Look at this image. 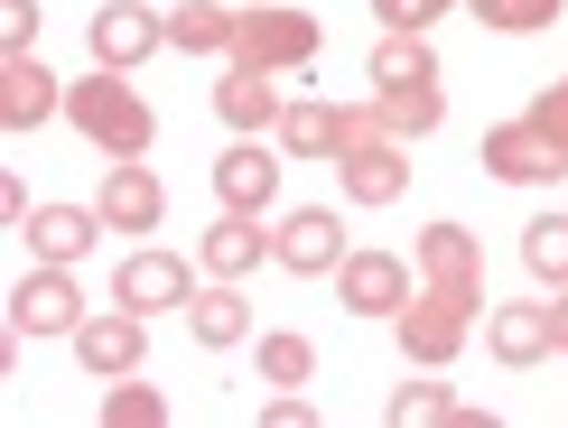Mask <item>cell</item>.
I'll list each match as a JSON object with an SVG mask.
<instances>
[{
    "instance_id": "13",
    "label": "cell",
    "mask_w": 568,
    "mask_h": 428,
    "mask_svg": "<svg viewBox=\"0 0 568 428\" xmlns=\"http://www.w3.org/2000/svg\"><path fill=\"white\" fill-rule=\"evenodd\" d=\"M103 224L112 233H159V214H169V186H159L150 159H103Z\"/></svg>"
},
{
    "instance_id": "15",
    "label": "cell",
    "mask_w": 568,
    "mask_h": 428,
    "mask_svg": "<svg viewBox=\"0 0 568 428\" xmlns=\"http://www.w3.org/2000/svg\"><path fill=\"white\" fill-rule=\"evenodd\" d=\"M215 112L233 131H280V112H290V93H280V75L271 65H243V57H224V84H215Z\"/></svg>"
},
{
    "instance_id": "32",
    "label": "cell",
    "mask_w": 568,
    "mask_h": 428,
    "mask_svg": "<svg viewBox=\"0 0 568 428\" xmlns=\"http://www.w3.org/2000/svg\"><path fill=\"white\" fill-rule=\"evenodd\" d=\"M531 122H540V131H550L559 150H568V75H559V84H540V103H531Z\"/></svg>"
},
{
    "instance_id": "21",
    "label": "cell",
    "mask_w": 568,
    "mask_h": 428,
    "mask_svg": "<svg viewBox=\"0 0 568 428\" xmlns=\"http://www.w3.org/2000/svg\"><path fill=\"white\" fill-rule=\"evenodd\" d=\"M186 336H196L205 354H233V345L252 336V307H243V289H233V279L196 289V298H186Z\"/></svg>"
},
{
    "instance_id": "30",
    "label": "cell",
    "mask_w": 568,
    "mask_h": 428,
    "mask_svg": "<svg viewBox=\"0 0 568 428\" xmlns=\"http://www.w3.org/2000/svg\"><path fill=\"white\" fill-rule=\"evenodd\" d=\"M38 29H47V10H38V0H0V57H29V47H38Z\"/></svg>"
},
{
    "instance_id": "34",
    "label": "cell",
    "mask_w": 568,
    "mask_h": 428,
    "mask_svg": "<svg viewBox=\"0 0 568 428\" xmlns=\"http://www.w3.org/2000/svg\"><path fill=\"white\" fill-rule=\"evenodd\" d=\"M262 419H271V428H317V410H307V400H298V391H280V400H271V410H262Z\"/></svg>"
},
{
    "instance_id": "18",
    "label": "cell",
    "mask_w": 568,
    "mask_h": 428,
    "mask_svg": "<svg viewBox=\"0 0 568 428\" xmlns=\"http://www.w3.org/2000/svg\"><path fill=\"white\" fill-rule=\"evenodd\" d=\"M262 261H280V243L262 233V214H224V224L196 243V271L205 279H252Z\"/></svg>"
},
{
    "instance_id": "33",
    "label": "cell",
    "mask_w": 568,
    "mask_h": 428,
    "mask_svg": "<svg viewBox=\"0 0 568 428\" xmlns=\"http://www.w3.org/2000/svg\"><path fill=\"white\" fill-rule=\"evenodd\" d=\"M29 214H38V205H29V186H19V177H0V224H10V233H29Z\"/></svg>"
},
{
    "instance_id": "25",
    "label": "cell",
    "mask_w": 568,
    "mask_h": 428,
    "mask_svg": "<svg viewBox=\"0 0 568 428\" xmlns=\"http://www.w3.org/2000/svg\"><path fill=\"white\" fill-rule=\"evenodd\" d=\"M178 410H169V391H159V383H131V373H122V383H103V428H169Z\"/></svg>"
},
{
    "instance_id": "14",
    "label": "cell",
    "mask_w": 568,
    "mask_h": 428,
    "mask_svg": "<svg viewBox=\"0 0 568 428\" xmlns=\"http://www.w3.org/2000/svg\"><path fill=\"white\" fill-rule=\"evenodd\" d=\"M215 205H224V214H271V205H280V159H271L252 131L215 159Z\"/></svg>"
},
{
    "instance_id": "6",
    "label": "cell",
    "mask_w": 568,
    "mask_h": 428,
    "mask_svg": "<svg viewBox=\"0 0 568 428\" xmlns=\"http://www.w3.org/2000/svg\"><path fill=\"white\" fill-rule=\"evenodd\" d=\"M65 345H75V364L93 373V383H122V373H140V354H150V317L112 298V307H93Z\"/></svg>"
},
{
    "instance_id": "28",
    "label": "cell",
    "mask_w": 568,
    "mask_h": 428,
    "mask_svg": "<svg viewBox=\"0 0 568 428\" xmlns=\"http://www.w3.org/2000/svg\"><path fill=\"white\" fill-rule=\"evenodd\" d=\"M447 410H457V391H447V383H400V391L383 400L392 428H429V419H447Z\"/></svg>"
},
{
    "instance_id": "29",
    "label": "cell",
    "mask_w": 568,
    "mask_h": 428,
    "mask_svg": "<svg viewBox=\"0 0 568 428\" xmlns=\"http://www.w3.org/2000/svg\"><path fill=\"white\" fill-rule=\"evenodd\" d=\"M466 10H476L485 29H504V38H531V29L559 19V0H466Z\"/></svg>"
},
{
    "instance_id": "9",
    "label": "cell",
    "mask_w": 568,
    "mask_h": 428,
    "mask_svg": "<svg viewBox=\"0 0 568 428\" xmlns=\"http://www.w3.org/2000/svg\"><path fill=\"white\" fill-rule=\"evenodd\" d=\"M336 186H345V205H400L410 196V140H392V131L345 140L336 150Z\"/></svg>"
},
{
    "instance_id": "7",
    "label": "cell",
    "mask_w": 568,
    "mask_h": 428,
    "mask_svg": "<svg viewBox=\"0 0 568 428\" xmlns=\"http://www.w3.org/2000/svg\"><path fill=\"white\" fill-rule=\"evenodd\" d=\"M476 159H485V177H504V186H559L568 177V150L531 122V112H523V122H494Z\"/></svg>"
},
{
    "instance_id": "35",
    "label": "cell",
    "mask_w": 568,
    "mask_h": 428,
    "mask_svg": "<svg viewBox=\"0 0 568 428\" xmlns=\"http://www.w3.org/2000/svg\"><path fill=\"white\" fill-rule=\"evenodd\" d=\"M550 307H559V354H568V289H559V298H550Z\"/></svg>"
},
{
    "instance_id": "23",
    "label": "cell",
    "mask_w": 568,
    "mask_h": 428,
    "mask_svg": "<svg viewBox=\"0 0 568 428\" xmlns=\"http://www.w3.org/2000/svg\"><path fill=\"white\" fill-rule=\"evenodd\" d=\"M373 84H438V47H429V29H383L373 38Z\"/></svg>"
},
{
    "instance_id": "8",
    "label": "cell",
    "mask_w": 568,
    "mask_h": 428,
    "mask_svg": "<svg viewBox=\"0 0 568 428\" xmlns=\"http://www.w3.org/2000/svg\"><path fill=\"white\" fill-rule=\"evenodd\" d=\"M485 354L513 364V373L550 364V354H559V307L550 298H494L485 307Z\"/></svg>"
},
{
    "instance_id": "4",
    "label": "cell",
    "mask_w": 568,
    "mask_h": 428,
    "mask_svg": "<svg viewBox=\"0 0 568 428\" xmlns=\"http://www.w3.org/2000/svg\"><path fill=\"white\" fill-rule=\"evenodd\" d=\"M84 317L93 307H84V289H75L65 261H38V271L10 289V336H75Z\"/></svg>"
},
{
    "instance_id": "24",
    "label": "cell",
    "mask_w": 568,
    "mask_h": 428,
    "mask_svg": "<svg viewBox=\"0 0 568 428\" xmlns=\"http://www.w3.org/2000/svg\"><path fill=\"white\" fill-rule=\"evenodd\" d=\"M373 112H383L392 140H429L447 122V93L438 84H392V93H373Z\"/></svg>"
},
{
    "instance_id": "20",
    "label": "cell",
    "mask_w": 568,
    "mask_h": 428,
    "mask_svg": "<svg viewBox=\"0 0 568 428\" xmlns=\"http://www.w3.org/2000/svg\"><path fill=\"white\" fill-rule=\"evenodd\" d=\"M280 150H290V159H326V169H336V150H345V103L298 93V103L280 112Z\"/></svg>"
},
{
    "instance_id": "5",
    "label": "cell",
    "mask_w": 568,
    "mask_h": 428,
    "mask_svg": "<svg viewBox=\"0 0 568 428\" xmlns=\"http://www.w3.org/2000/svg\"><path fill=\"white\" fill-rule=\"evenodd\" d=\"M84 47H93V65H112V75H140V65L169 47V19L140 10V0H103V10L84 19Z\"/></svg>"
},
{
    "instance_id": "2",
    "label": "cell",
    "mask_w": 568,
    "mask_h": 428,
    "mask_svg": "<svg viewBox=\"0 0 568 428\" xmlns=\"http://www.w3.org/2000/svg\"><path fill=\"white\" fill-rule=\"evenodd\" d=\"M485 307H494V298H476V289H438V279H419L410 307L392 317V326H400V354H410L419 373H447V364L466 354V336L485 326Z\"/></svg>"
},
{
    "instance_id": "10",
    "label": "cell",
    "mask_w": 568,
    "mask_h": 428,
    "mask_svg": "<svg viewBox=\"0 0 568 428\" xmlns=\"http://www.w3.org/2000/svg\"><path fill=\"white\" fill-rule=\"evenodd\" d=\"M410 289H419V261H400V252H345V271H336V298L354 317H400Z\"/></svg>"
},
{
    "instance_id": "22",
    "label": "cell",
    "mask_w": 568,
    "mask_h": 428,
    "mask_svg": "<svg viewBox=\"0 0 568 428\" xmlns=\"http://www.w3.org/2000/svg\"><path fill=\"white\" fill-rule=\"evenodd\" d=\"M233 38H243V10H224V0H186V10H169V47L178 57H233Z\"/></svg>"
},
{
    "instance_id": "3",
    "label": "cell",
    "mask_w": 568,
    "mask_h": 428,
    "mask_svg": "<svg viewBox=\"0 0 568 428\" xmlns=\"http://www.w3.org/2000/svg\"><path fill=\"white\" fill-rule=\"evenodd\" d=\"M233 57H243V65H271V75H307V65H317V19H307V10H280V0H262V10H243V38H233Z\"/></svg>"
},
{
    "instance_id": "26",
    "label": "cell",
    "mask_w": 568,
    "mask_h": 428,
    "mask_svg": "<svg viewBox=\"0 0 568 428\" xmlns=\"http://www.w3.org/2000/svg\"><path fill=\"white\" fill-rule=\"evenodd\" d=\"M523 261H531V279L568 289V214H531L523 224Z\"/></svg>"
},
{
    "instance_id": "19",
    "label": "cell",
    "mask_w": 568,
    "mask_h": 428,
    "mask_svg": "<svg viewBox=\"0 0 568 428\" xmlns=\"http://www.w3.org/2000/svg\"><path fill=\"white\" fill-rule=\"evenodd\" d=\"M410 261H419V279H438V289H476L485 298V243L466 224H429L410 243Z\"/></svg>"
},
{
    "instance_id": "11",
    "label": "cell",
    "mask_w": 568,
    "mask_h": 428,
    "mask_svg": "<svg viewBox=\"0 0 568 428\" xmlns=\"http://www.w3.org/2000/svg\"><path fill=\"white\" fill-rule=\"evenodd\" d=\"M280 271H298V279H336L345 271V224H336V205H298V214H280Z\"/></svg>"
},
{
    "instance_id": "16",
    "label": "cell",
    "mask_w": 568,
    "mask_h": 428,
    "mask_svg": "<svg viewBox=\"0 0 568 428\" xmlns=\"http://www.w3.org/2000/svg\"><path fill=\"white\" fill-rule=\"evenodd\" d=\"M47 112H65V84L47 75V57H0V131H38Z\"/></svg>"
},
{
    "instance_id": "1",
    "label": "cell",
    "mask_w": 568,
    "mask_h": 428,
    "mask_svg": "<svg viewBox=\"0 0 568 428\" xmlns=\"http://www.w3.org/2000/svg\"><path fill=\"white\" fill-rule=\"evenodd\" d=\"M65 122H75L103 159H140V150L159 140V112L140 103V84L112 75V65H93L84 84H65Z\"/></svg>"
},
{
    "instance_id": "12",
    "label": "cell",
    "mask_w": 568,
    "mask_h": 428,
    "mask_svg": "<svg viewBox=\"0 0 568 428\" xmlns=\"http://www.w3.org/2000/svg\"><path fill=\"white\" fill-rule=\"evenodd\" d=\"M112 298H122V307H140V317H169V307H186V298H196V271H186L178 252L140 243L122 271H112Z\"/></svg>"
},
{
    "instance_id": "17",
    "label": "cell",
    "mask_w": 568,
    "mask_h": 428,
    "mask_svg": "<svg viewBox=\"0 0 568 428\" xmlns=\"http://www.w3.org/2000/svg\"><path fill=\"white\" fill-rule=\"evenodd\" d=\"M103 233H112V224H103V205H38L19 243H29L38 261H65V271H75V261L103 243Z\"/></svg>"
},
{
    "instance_id": "31",
    "label": "cell",
    "mask_w": 568,
    "mask_h": 428,
    "mask_svg": "<svg viewBox=\"0 0 568 428\" xmlns=\"http://www.w3.org/2000/svg\"><path fill=\"white\" fill-rule=\"evenodd\" d=\"M447 10H466V0H373V19H383V29H438Z\"/></svg>"
},
{
    "instance_id": "27",
    "label": "cell",
    "mask_w": 568,
    "mask_h": 428,
    "mask_svg": "<svg viewBox=\"0 0 568 428\" xmlns=\"http://www.w3.org/2000/svg\"><path fill=\"white\" fill-rule=\"evenodd\" d=\"M262 383H271V391L317 383V345H307V336H262Z\"/></svg>"
}]
</instances>
